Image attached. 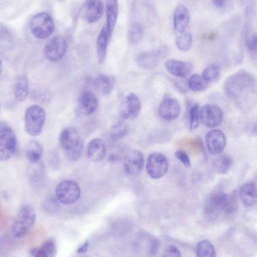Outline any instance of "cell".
<instances>
[{
	"label": "cell",
	"mask_w": 257,
	"mask_h": 257,
	"mask_svg": "<svg viewBox=\"0 0 257 257\" xmlns=\"http://www.w3.org/2000/svg\"><path fill=\"white\" fill-rule=\"evenodd\" d=\"M225 94L237 104L251 100L256 95V82L249 72L240 70L229 76L224 84Z\"/></svg>",
	"instance_id": "6da1fadb"
},
{
	"label": "cell",
	"mask_w": 257,
	"mask_h": 257,
	"mask_svg": "<svg viewBox=\"0 0 257 257\" xmlns=\"http://www.w3.org/2000/svg\"><path fill=\"white\" fill-rule=\"evenodd\" d=\"M59 142L67 158L76 161L81 157L83 150V142L77 130L73 127L64 128L59 136Z\"/></svg>",
	"instance_id": "7a4b0ae2"
},
{
	"label": "cell",
	"mask_w": 257,
	"mask_h": 257,
	"mask_svg": "<svg viewBox=\"0 0 257 257\" xmlns=\"http://www.w3.org/2000/svg\"><path fill=\"white\" fill-rule=\"evenodd\" d=\"M36 218L35 211L31 206L25 205L22 206L12 225L14 236L19 238L26 236L34 225Z\"/></svg>",
	"instance_id": "3957f363"
},
{
	"label": "cell",
	"mask_w": 257,
	"mask_h": 257,
	"mask_svg": "<svg viewBox=\"0 0 257 257\" xmlns=\"http://www.w3.org/2000/svg\"><path fill=\"white\" fill-rule=\"evenodd\" d=\"M17 145L16 135L6 121H0V161L5 162L15 154Z\"/></svg>",
	"instance_id": "277c9868"
},
{
	"label": "cell",
	"mask_w": 257,
	"mask_h": 257,
	"mask_svg": "<svg viewBox=\"0 0 257 257\" xmlns=\"http://www.w3.org/2000/svg\"><path fill=\"white\" fill-rule=\"evenodd\" d=\"M46 119V113L41 106H29L25 113V127L27 134L32 137L39 136L42 132Z\"/></svg>",
	"instance_id": "5b68a950"
},
{
	"label": "cell",
	"mask_w": 257,
	"mask_h": 257,
	"mask_svg": "<svg viewBox=\"0 0 257 257\" xmlns=\"http://www.w3.org/2000/svg\"><path fill=\"white\" fill-rule=\"evenodd\" d=\"M30 28L34 36L43 39L52 34L54 25L52 17L48 14L41 12L35 15L31 19Z\"/></svg>",
	"instance_id": "8992f818"
},
{
	"label": "cell",
	"mask_w": 257,
	"mask_h": 257,
	"mask_svg": "<svg viewBox=\"0 0 257 257\" xmlns=\"http://www.w3.org/2000/svg\"><path fill=\"white\" fill-rule=\"evenodd\" d=\"M81 190L74 181L66 180L60 182L55 190L57 200L64 204H71L79 198Z\"/></svg>",
	"instance_id": "52a82bcc"
},
{
	"label": "cell",
	"mask_w": 257,
	"mask_h": 257,
	"mask_svg": "<svg viewBox=\"0 0 257 257\" xmlns=\"http://www.w3.org/2000/svg\"><path fill=\"white\" fill-rule=\"evenodd\" d=\"M227 194L221 190L214 191L209 196L205 204V216L210 220L216 219L223 211Z\"/></svg>",
	"instance_id": "ba28073f"
},
{
	"label": "cell",
	"mask_w": 257,
	"mask_h": 257,
	"mask_svg": "<svg viewBox=\"0 0 257 257\" xmlns=\"http://www.w3.org/2000/svg\"><path fill=\"white\" fill-rule=\"evenodd\" d=\"M169 161L166 157L160 153L150 155L147 160L146 170L149 176L157 179L164 176L168 171Z\"/></svg>",
	"instance_id": "9c48e42d"
},
{
	"label": "cell",
	"mask_w": 257,
	"mask_h": 257,
	"mask_svg": "<svg viewBox=\"0 0 257 257\" xmlns=\"http://www.w3.org/2000/svg\"><path fill=\"white\" fill-rule=\"evenodd\" d=\"M168 53V48L163 45L153 50L141 53L137 56V62L143 68L153 69L157 66L160 61L164 58Z\"/></svg>",
	"instance_id": "30bf717a"
},
{
	"label": "cell",
	"mask_w": 257,
	"mask_h": 257,
	"mask_svg": "<svg viewBox=\"0 0 257 257\" xmlns=\"http://www.w3.org/2000/svg\"><path fill=\"white\" fill-rule=\"evenodd\" d=\"M223 112L218 106L212 104H206L200 108V121L209 128L219 125L223 119Z\"/></svg>",
	"instance_id": "8fae6325"
},
{
	"label": "cell",
	"mask_w": 257,
	"mask_h": 257,
	"mask_svg": "<svg viewBox=\"0 0 257 257\" xmlns=\"http://www.w3.org/2000/svg\"><path fill=\"white\" fill-rule=\"evenodd\" d=\"M66 50V40L61 37L56 36L47 43L44 49V54L48 60L57 62L63 58Z\"/></svg>",
	"instance_id": "7c38bea8"
},
{
	"label": "cell",
	"mask_w": 257,
	"mask_h": 257,
	"mask_svg": "<svg viewBox=\"0 0 257 257\" xmlns=\"http://www.w3.org/2000/svg\"><path fill=\"white\" fill-rule=\"evenodd\" d=\"M141 104L139 97L130 92L125 97L120 109V115L124 119H134L139 114Z\"/></svg>",
	"instance_id": "4fadbf2b"
},
{
	"label": "cell",
	"mask_w": 257,
	"mask_h": 257,
	"mask_svg": "<svg viewBox=\"0 0 257 257\" xmlns=\"http://www.w3.org/2000/svg\"><path fill=\"white\" fill-rule=\"evenodd\" d=\"M205 142L208 152L212 155H218L224 149L226 139L223 132L215 129L207 133Z\"/></svg>",
	"instance_id": "5bb4252c"
},
{
	"label": "cell",
	"mask_w": 257,
	"mask_h": 257,
	"mask_svg": "<svg viewBox=\"0 0 257 257\" xmlns=\"http://www.w3.org/2000/svg\"><path fill=\"white\" fill-rule=\"evenodd\" d=\"M144 158L143 154L138 150H132L126 154L123 160L124 169L129 175H137L143 170Z\"/></svg>",
	"instance_id": "9a60e30c"
},
{
	"label": "cell",
	"mask_w": 257,
	"mask_h": 257,
	"mask_svg": "<svg viewBox=\"0 0 257 257\" xmlns=\"http://www.w3.org/2000/svg\"><path fill=\"white\" fill-rule=\"evenodd\" d=\"M180 105L178 101L172 97H165L161 102L159 113L161 117L166 121H172L180 115Z\"/></svg>",
	"instance_id": "2e32d148"
},
{
	"label": "cell",
	"mask_w": 257,
	"mask_h": 257,
	"mask_svg": "<svg viewBox=\"0 0 257 257\" xmlns=\"http://www.w3.org/2000/svg\"><path fill=\"white\" fill-rule=\"evenodd\" d=\"M83 8V18L90 24L98 21L103 14V6L100 1H88Z\"/></svg>",
	"instance_id": "e0dca14e"
},
{
	"label": "cell",
	"mask_w": 257,
	"mask_h": 257,
	"mask_svg": "<svg viewBox=\"0 0 257 257\" xmlns=\"http://www.w3.org/2000/svg\"><path fill=\"white\" fill-rule=\"evenodd\" d=\"M190 20L189 11L182 4L177 5L174 14V29L177 34L185 32Z\"/></svg>",
	"instance_id": "ac0fdd59"
},
{
	"label": "cell",
	"mask_w": 257,
	"mask_h": 257,
	"mask_svg": "<svg viewBox=\"0 0 257 257\" xmlns=\"http://www.w3.org/2000/svg\"><path fill=\"white\" fill-rule=\"evenodd\" d=\"M78 106L83 114L87 115L91 114L97 108V99L91 91L83 90L78 97Z\"/></svg>",
	"instance_id": "d6986e66"
},
{
	"label": "cell",
	"mask_w": 257,
	"mask_h": 257,
	"mask_svg": "<svg viewBox=\"0 0 257 257\" xmlns=\"http://www.w3.org/2000/svg\"><path fill=\"white\" fill-rule=\"evenodd\" d=\"M164 65L169 73L181 78L186 77L192 70V66L189 63L174 59L166 61Z\"/></svg>",
	"instance_id": "ffe728a7"
},
{
	"label": "cell",
	"mask_w": 257,
	"mask_h": 257,
	"mask_svg": "<svg viewBox=\"0 0 257 257\" xmlns=\"http://www.w3.org/2000/svg\"><path fill=\"white\" fill-rule=\"evenodd\" d=\"M106 151V146L103 141L100 139H94L88 145L87 156L91 161L97 163L103 160Z\"/></svg>",
	"instance_id": "44dd1931"
},
{
	"label": "cell",
	"mask_w": 257,
	"mask_h": 257,
	"mask_svg": "<svg viewBox=\"0 0 257 257\" xmlns=\"http://www.w3.org/2000/svg\"><path fill=\"white\" fill-rule=\"evenodd\" d=\"M111 33L105 24L101 29L96 41V50L98 61L100 64L105 61L107 47Z\"/></svg>",
	"instance_id": "7402d4cb"
},
{
	"label": "cell",
	"mask_w": 257,
	"mask_h": 257,
	"mask_svg": "<svg viewBox=\"0 0 257 257\" xmlns=\"http://www.w3.org/2000/svg\"><path fill=\"white\" fill-rule=\"evenodd\" d=\"M56 252L55 241L50 238L44 241L40 247L31 248L30 254L31 257H55Z\"/></svg>",
	"instance_id": "603a6c76"
},
{
	"label": "cell",
	"mask_w": 257,
	"mask_h": 257,
	"mask_svg": "<svg viewBox=\"0 0 257 257\" xmlns=\"http://www.w3.org/2000/svg\"><path fill=\"white\" fill-rule=\"evenodd\" d=\"M44 176V167L40 161L37 163L30 164L27 171V177L33 187H38L43 180Z\"/></svg>",
	"instance_id": "cb8c5ba5"
},
{
	"label": "cell",
	"mask_w": 257,
	"mask_h": 257,
	"mask_svg": "<svg viewBox=\"0 0 257 257\" xmlns=\"http://www.w3.org/2000/svg\"><path fill=\"white\" fill-rule=\"evenodd\" d=\"M43 149L42 145L36 140L30 141L26 146L25 156L30 164L38 163L42 157Z\"/></svg>",
	"instance_id": "d4e9b609"
},
{
	"label": "cell",
	"mask_w": 257,
	"mask_h": 257,
	"mask_svg": "<svg viewBox=\"0 0 257 257\" xmlns=\"http://www.w3.org/2000/svg\"><path fill=\"white\" fill-rule=\"evenodd\" d=\"M240 198L246 206H252L256 200V189L255 184L249 182L244 184L240 189Z\"/></svg>",
	"instance_id": "484cf974"
},
{
	"label": "cell",
	"mask_w": 257,
	"mask_h": 257,
	"mask_svg": "<svg viewBox=\"0 0 257 257\" xmlns=\"http://www.w3.org/2000/svg\"><path fill=\"white\" fill-rule=\"evenodd\" d=\"M115 79L113 76L106 74H100L94 80L96 88L104 96L109 95L112 92L114 85Z\"/></svg>",
	"instance_id": "4316f807"
},
{
	"label": "cell",
	"mask_w": 257,
	"mask_h": 257,
	"mask_svg": "<svg viewBox=\"0 0 257 257\" xmlns=\"http://www.w3.org/2000/svg\"><path fill=\"white\" fill-rule=\"evenodd\" d=\"M118 13L117 2L115 0H109L106 2L105 25L111 33H112L116 23Z\"/></svg>",
	"instance_id": "83f0119b"
},
{
	"label": "cell",
	"mask_w": 257,
	"mask_h": 257,
	"mask_svg": "<svg viewBox=\"0 0 257 257\" xmlns=\"http://www.w3.org/2000/svg\"><path fill=\"white\" fill-rule=\"evenodd\" d=\"M29 84L28 79L25 75H21L16 79L14 86V95L20 102L24 101L29 93Z\"/></svg>",
	"instance_id": "f1b7e54d"
},
{
	"label": "cell",
	"mask_w": 257,
	"mask_h": 257,
	"mask_svg": "<svg viewBox=\"0 0 257 257\" xmlns=\"http://www.w3.org/2000/svg\"><path fill=\"white\" fill-rule=\"evenodd\" d=\"M232 163L231 157L226 154L218 155L213 161V166L217 173L225 174L230 169Z\"/></svg>",
	"instance_id": "f546056e"
},
{
	"label": "cell",
	"mask_w": 257,
	"mask_h": 257,
	"mask_svg": "<svg viewBox=\"0 0 257 257\" xmlns=\"http://www.w3.org/2000/svg\"><path fill=\"white\" fill-rule=\"evenodd\" d=\"M187 84L188 87L195 92L204 91L209 86V82L202 75L197 74L189 78Z\"/></svg>",
	"instance_id": "4dcf8cb0"
},
{
	"label": "cell",
	"mask_w": 257,
	"mask_h": 257,
	"mask_svg": "<svg viewBox=\"0 0 257 257\" xmlns=\"http://www.w3.org/2000/svg\"><path fill=\"white\" fill-rule=\"evenodd\" d=\"M197 257H215V250L208 240H203L198 243L196 247Z\"/></svg>",
	"instance_id": "1f68e13d"
},
{
	"label": "cell",
	"mask_w": 257,
	"mask_h": 257,
	"mask_svg": "<svg viewBox=\"0 0 257 257\" xmlns=\"http://www.w3.org/2000/svg\"><path fill=\"white\" fill-rule=\"evenodd\" d=\"M144 34V28L139 23L132 24L128 31V40L132 44L138 43L142 39Z\"/></svg>",
	"instance_id": "d6a6232c"
},
{
	"label": "cell",
	"mask_w": 257,
	"mask_h": 257,
	"mask_svg": "<svg viewBox=\"0 0 257 257\" xmlns=\"http://www.w3.org/2000/svg\"><path fill=\"white\" fill-rule=\"evenodd\" d=\"M129 132L128 125L123 121H118L110 127V136L114 140H119L125 137Z\"/></svg>",
	"instance_id": "836d02e7"
},
{
	"label": "cell",
	"mask_w": 257,
	"mask_h": 257,
	"mask_svg": "<svg viewBox=\"0 0 257 257\" xmlns=\"http://www.w3.org/2000/svg\"><path fill=\"white\" fill-rule=\"evenodd\" d=\"M175 43L179 50L183 51L189 50L192 44L191 34L188 32H184L178 34L175 39Z\"/></svg>",
	"instance_id": "e575fe53"
},
{
	"label": "cell",
	"mask_w": 257,
	"mask_h": 257,
	"mask_svg": "<svg viewBox=\"0 0 257 257\" xmlns=\"http://www.w3.org/2000/svg\"><path fill=\"white\" fill-rule=\"evenodd\" d=\"M238 207L237 194L235 191L227 194L223 212L227 214L235 212Z\"/></svg>",
	"instance_id": "d590c367"
},
{
	"label": "cell",
	"mask_w": 257,
	"mask_h": 257,
	"mask_svg": "<svg viewBox=\"0 0 257 257\" xmlns=\"http://www.w3.org/2000/svg\"><path fill=\"white\" fill-rule=\"evenodd\" d=\"M220 70L219 66L212 64L207 66L203 71L202 76L208 82L217 80L219 77Z\"/></svg>",
	"instance_id": "8d00e7d4"
},
{
	"label": "cell",
	"mask_w": 257,
	"mask_h": 257,
	"mask_svg": "<svg viewBox=\"0 0 257 257\" xmlns=\"http://www.w3.org/2000/svg\"><path fill=\"white\" fill-rule=\"evenodd\" d=\"M200 107L197 104L192 105L189 109V129L190 131L195 130L199 125Z\"/></svg>",
	"instance_id": "74e56055"
},
{
	"label": "cell",
	"mask_w": 257,
	"mask_h": 257,
	"mask_svg": "<svg viewBox=\"0 0 257 257\" xmlns=\"http://www.w3.org/2000/svg\"><path fill=\"white\" fill-rule=\"evenodd\" d=\"M57 201L56 197L51 196L47 197L42 202V209L48 213L55 212L58 207Z\"/></svg>",
	"instance_id": "f35d334b"
},
{
	"label": "cell",
	"mask_w": 257,
	"mask_h": 257,
	"mask_svg": "<svg viewBox=\"0 0 257 257\" xmlns=\"http://www.w3.org/2000/svg\"><path fill=\"white\" fill-rule=\"evenodd\" d=\"M176 157L186 167H191V162L187 153L183 150H177L175 152Z\"/></svg>",
	"instance_id": "ab89813d"
},
{
	"label": "cell",
	"mask_w": 257,
	"mask_h": 257,
	"mask_svg": "<svg viewBox=\"0 0 257 257\" xmlns=\"http://www.w3.org/2000/svg\"><path fill=\"white\" fill-rule=\"evenodd\" d=\"M246 45L248 51L251 53H256V34H251L246 40Z\"/></svg>",
	"instance_id": "60d3db41"
},
{
	"label": "cell",
	"mask_w": 257,
	"mask_h": 257,
	"mask_svg": "<svg viewBox=\"0 0 257 257\" xmlns=\"http://www.w3.org/2000/svg\"><path fill=\"white\" fill-rule=\"evenodd\" d=\"M163 257H181L179 249L175 246L171 245L166 250Z\"/></svg>",
	"instance_id": "b9f144b4"
},
{
	"label": "cell",
	"mask_w": 257,
	"mask_h": 257,
	"mask_svg": "<svg viewBox=\"0 0 257 257\" xmlns=\"http://www.w3.org/2000/svg\"><path fill=\"white\" fill-rule=\"evenodd\" d=\"M88 242L86 241L83 244L79 246L77 249V252L79 253H84L86 252L88 247Z\"/></svg>",
	"instance_id": "7bdbcfd3"
},
{
	"label": "cell",
	"mask_w": 257,
	"mask_h": 257,
	"mask_svg": "<svg viewBox=\"0 0 257 257\" xmlns=\"http://www.w3.org/2000/svg\"><path fill=\"white\" fill-rule=\"evenodd\" d=\"M159 242L157 240H153L151 245V252L152 253H154L157 250L159 247Z\"/></svg>",
	"instance_id": "ee69618b"
},
{
	"label": "cell",
	"mask_w": 257,
	"mask_h": 257,
	"mask_svg": "<svg viewBox=\"0 0 257 257\" xmlns=\"http://www.w3.org/2000/svg\"><path fill=\"white\" fill-rule=\"evenodd\" d=\"M175 85L176 87L178 88L181 91H185L186 90L187 87H186V84L183 82H180L179 81H177L175 82Z\"/></svg>",
	"instance_id": "f6af8a7d"
},
{
	"label": "cell",
	"mask_w": 257,
	"mask_h": 257,
	"mask_svg": "<svg viewBox=\"0 0 257 257\" xmlns=\"http://www.w3.org/2000/svg\"><path fill=\"white\" fill-rule=\"evenodd\" d=\"M212 4L217 8H221L223 7L225 4L224 1H212Z\"/></svg>",
	"instance_id": "bcb514c9"
},
{
	"label": "cell",
	"mask_w": 257,
	"mask_h": 257,
	"mask_svg": "<svg viewBox=\"0 0 257 257\" xmlns=\"http://www.w3.org/2000/svg\"><path fill=\"white\" fill-rule=\"evenodd\" d=\"M2 69H3V64H2V62L0 59V74L2 72Z\"/></svg>",
	"instance_id": "7dc6e473"
},
{
	"label": "cell",
	"mask_w": 257,
	"mask_h": 257,
	"mask_svg": "<svg viewBox=\"0 0 257 257\" xmlns=\"http://www.w3.org/2000/svg\"><path fill=\"white\" fill-rule=\"evenodd\" d=\"M0 112H1V103H0Z\"/></svg>",
	"instance_id": "c3c4849f"
}]
</instances>
